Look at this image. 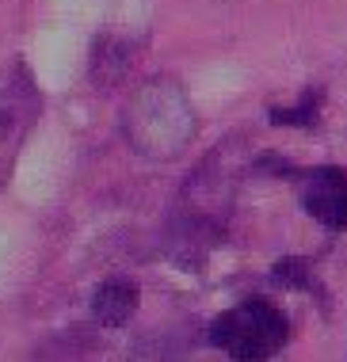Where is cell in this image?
<instances>
[{
  "mask_svg": "<svg viewBox=\"0 0 347 362\" xmlns=\"http://www.w3.org/2000/svg\"><path fill=\"white\" fill-rule=\"evenodd\" d=\"M286 339H290V325L283 309L263 298L225 309L210 325V344L233 362H271L286 347Z\"/></svg>",
  "mask_w": 347,
  "mask_h": 362,
  "instance_id": "obj_2",
  "label": "cell"
},
{
  "mask_svg": "<svg viewBox=\"0 0 347 362\" xmlns=\"http://www.w3.org/2000/svg\"><path fill=\"white\" fill-rule=\"evenodd\" d=\"M137 57V42H130V38H107L99 35L92 42V65H88V76H92V84L99 88H111L126 76V69L134 65Z\"/></svg>",
  "mask_w": 347,
  "mask_h": 362,
  "instance_id": "obj_6",
  "label": "cell"
},
{
  "mask_svg": "<svg viewBox=\"0 0 347 362\" xmlns=\"http://www.w3.org/2000/svg\"><path fill=\"white\" fill-rule=\"evenodd\" d=\"M38 107H42L38 103V88L27 76L23 62H16V69L8 73V84H4V100H0V187L12 180L16 156L27 141V130L38 119Z\"/></svg>",
  "mask_w": 347,
  "mask_h": 362,
  "instance_id": "obj_3",
  "label": "cell"
},
{
  "mask_svg": "<svg viewBox=\"0 0 347 362\" xmlns=\"http://www.w3.org/2000/svg\"><path fill=\"white\" fill-rule=\"evenodd\" d=\"M198 119L187 88L176 76H153L130 95L123 111V138L145 160H172L195 138Z\"/></svg>",
  "mask_w": 347,
  "mask_h": 362,
  "instance_id": "obj_1",
  "label": "cell"
},
{
  "mask_svg": "<svg viewBox=\"0 0 347 362\" xmlns=\"http://www.w3.org/2000/svg\"><path fill=\"white\" fill-rule=\"evenodd\" d=\"M317 107H321V92L305 95V100L297 103L294 111L275 107V111H271V122H283V126H313V122H317Z\"/></svg>",
  "mask_w": 347,
  "mask_h": 362,
  "instance_id": "obj_7",
  "label": "cell"
},
{
  "mask_svg": "<svg viewBox=\"0 0 347 362\" xmlns=\"http://www.w3.org/2000/svg\"><path fill=\"white\" fill-rule=\"evenodd\" d=\"M142 305V290L130 279H107L92 293V317L103 328H123Z\"/></svg>",
  "mask_w": 347,
  "mask_h": 362,
  "instance_id": "obj_5",
  "label": "cell"
},
{
  "mask_svg": "<svg viewBox=\"0 0 347 362\" xmlns=\"http://www.w3.org/2000/svg\"><path fill=\"white\" fill-rule=\"evenodd\" d=\"M302 206L324 229H332V233L347 229V172L332 168V164L305 172L302 175Z\"/></svg>",
  "mask_w": 347,
  "mask_h": 362,
  "instance_id": "obj_4",
  "label": "cell"
}]
</instances>
